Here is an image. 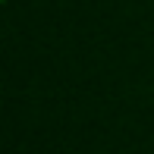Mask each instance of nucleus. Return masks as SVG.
<instances>
[]
</instances>
